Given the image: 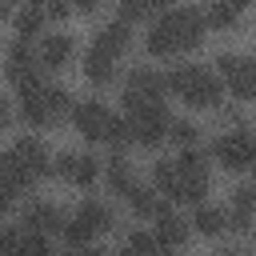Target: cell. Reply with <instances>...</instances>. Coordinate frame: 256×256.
<instances>
[{
    "label": "cell",
    "mask_w": 256,
    "mask_h": 256,
    "mask_svg": "<svg viewBox=\"0 0 256 256\" xmlns=\"http://www.w3.org/2000/svg\"><path fill=\"white\" fill-rule=\"evenodd\" d=\"M36 52H32V40H24V36H16L12 44H8V76L16 80V84H28V80H36L40 72H36Z\"/></svg>",
    "instance_id": "5bb4252c"
},
{
    "label": "cell",
    "mask_w": 256,
    "mask_h": 256,
    "mask_svg": "<svg viewBox=\"0 0 256 256\" xmlns=\"http://www.w3.org/2000/svg\"><path fill=\"white\" fill-rule=\"evenodd\" d=\"M120 256H140V252H132V248H120Z\"/></svg>",
    "instance_id": "d590c367"
},
{
    "label": "cell",
    "mask_w": 256,
    "mask_h": 256,
    "mask_svg": "<svg viewBox=\"0 0 256 256\" xmlns=\"http://www.w3.org/2000/svg\"><path fill=\"white\" fill-rule=\"evenodd\" d=\"M84 76H88L92 84H108V80L116 76V56H108V52H100V48H88V56H84Z\"/></svg>",
    "instance_id": "ac0fdd59"
},
{
    "label": "cell",
    "mask_w": 256,
    "mask_h": 256,
    "mask_svg": "<svg viewBox=\"0 0 256 256\" xmlns=\"http://www.w3.org/2000/svg\"><path fill=\"white\" fill-rule=\"evenodd\" d=\"M168 136H172L176 144H184V148H196V136H200V128H196L192 120H184V116H180V120L172 116V124H168Z\"/></svg>",
    "instance_id": "d4e9b609"
},
{
    "label": "cell",
    "mask_w": 256,
    "mask_h": 256,
    "mask_svg": "<svg viewBox=\"0 0 256 256\" xmlns=\"http://www.w3.org/2000/svg\"><path fill=\"white\" fill-rule=\"evenodd\" d=\"M64 256H108V252H100V248H72V252H64Z\"/></svg>",
    "instance_id": "836d02e7"
},
{
    "label": "cell",
    "mask_w": 256,
    "mask_h": 256,
    "mask_svg": "<svg viewBox=\"0 0 256 256\" xmlns=\"http://www.w3.org/2000/svg\"><path fill=\"white\" fill-rule=\"evenodd\" d=\"M252 188H256V184H252Z\"/></svg>",
    "instance_id": "74e56055"
},
{
    "label": "cell",
    "mask_w": 256,
    "mask_h": 256,
    "mask_svg": "<svg viewBox=\"0 0 256 256\" xmlns=\"http://www.w3.org/2000/svg\"><path fill=\"white\" fill-rule=\"evenodd\" d=\"M72 124L84 140H104L108 124H112V112L100 100H80V104H72Z\"/></svg>",
    "instance_id": "8fae6325"
},
{
    "label": "cell",
    "mask_w": 256,
    "mask_h": 256,
    "mask_svg": "<svg viewBox=\"0 0 256 256\" xmlns=\"http://www.w3.org/2000/svg\"><path fill=\"white\" fill-rule=\"evenodd\" d=\"M64 112H72V92L56 88V84H44L40 76L20 84V116L28 124H52Z\"/></svg>",
    "instance_id": "3957f363"
},
{
    "label": "cell",
    "mask_w": 256,
    "mask_h": 256,
    "mask_svg": "<svg viewBox=\"0 0 256 256\" xmlns=\"http://www.w3.org/2000/svg\"><path fill=\"white\" fill-rule=\"evenodd\" d=\"M232 212H256V188L252 184H244V188H236V196H232Z\"/></svg>",
    "instance_id": "f546056e"
},
{
    "label": "cell",
    "mask_w": 256,
    "mask_h": 256,
    "mask_svg": "<svg viewBox=\"0 0 256 256\" xmlns=\"http://www.w3.org/2000/svg\"><path fill=\"white\" fill-rule=\"evenodd\" d=\"M124 120H128V128H132V140L136 144H160L164 136H168V124H172V116H168V108L164 104H136V108H124Z\"/></svg>",
    "instance_id": "8992f818"
},
{
    "label": "cell",
    "mask_w": 256,
    "mask_h": 256,
    "mask_svg": "<svg viewBox=\"0 0 256 256\" xmlns=\"http://www.w3.org/2000/svg\"><path fill=\"white\" fill-rule=\"evenodd\" d=\"M228 228H232V232H248V228H252V216H248V212H228Z\"/></svg>",
    "instance_id": "d6a6232c"
},
{
    "label": "cell",
    "mask_w": 256,
    "mask_h": 256,
    "mask_svg": "<svg viewBox=\"0 0 256 256\" xmlns=\"http://www.w3.org/2000/svg\"><path fill=\"white\" fill-rule=\"evenodd\" d=\"M152 240H156V256H180L184 244H188V224L172 212H160L156 228H152Z\"/></svg>",
    "instance_id": "4fadbf2b"
},
{
    "label": "cell",
    "mask_w": 256,
    "mask_h": 256,
    "mask_svg": "<svg viewBox=\"0 0 256 256\" xmlns=\"http://www.w3.org/2000/svg\"><path fill=\"white\" fill-rule=\"evenodd\" d=\"M192 224H196L200 236H216L220 228H228V212L216 208V204H200V208L192 212Z\"/></svg>",
    "instance_id": "ffe728a7"
},
{
    "label": "cell",
    "mask_w": 256,
    "mask_h": 256,
    "mask_svg": "<svg viewBox=\"0 0 256 256\" xmlns=\"http://www.w3.org/2000/svg\"><path fill=\"white\" fill-rule=\"evenodd\" d=\"M124 200H128V208H132L136 216H152V220H156L160 212H168V208L160 204V192H152V188H144V184H136Z\"/></svg>",
    "instance_id": "d6986e66"
},
{
    "label": "cell",
    "mask_w": 256,
    "mask_h": 256,
    "mask_svg": "<svg viewBox=\"0 0 256 256\" xmlns=\"http://www.w3.org/2000/svg\"><path fill=\"white\" fill-rule=\"evenodd\" d=\"M72 36L68 32H48L44 40H40V48H36V60L44 64V68H60V64H68V56H72Z\"/></svg>",
    "instance_id": "e0dca14e"
},
{
    "label": "cell",
    "mask_w": 256,
    "mask_h": 256,
    "mask_svg": "<svg viewBox=\"0 0 256 256\" xmlns=\"http://www.w3.org/2000/svg\"><path fill=\"white\" fill-rule=\"evenodd\" d=\"M112 208L108 204H100V200H84L80 208H76V216L64 224V240L72 244V248H84L96 232H108L112 228Z\"/></svg>",
    "instance_id": "5b68a950"
},
{
    "label": "cell",
    "mask_w": 256,
    "mask_h": 256,
    "mask_svg": "<svg viewBox=\"0 0 256 256\" xmlns=\"http://www.w3.org/2000/svg\"><path fill=\"white\" fill-rule=\"evenodd\" d=\"M124 248H132V252H140V256H156V240H152V232H140V228H132V232L124 236Z\"/></svg>",
    "instance_id": "484cf974"
},
{
    "label": "cell",
    "mask_w": 256,
    "mask_h": 256,
    "mask_svg": "<svg viewBox=\"0 0 256 256\" xmlns=\"http://www.w3.org/2000/svg\"><path fill=\"white\" fill-rule=\"evenodd\" d=\"M216 64H220V76L228 80V88H232L236 100H252L256 96V64L252 60H244L236 52H220Z\"/></svg>",
    "instance_id": "30bf717a"
},
{
    "label": "cell",
    "mask_w": 256,
    "mask_h": 256,
    "mask_svg": "<svg viewBox=\"0 0 256 256\" xmlns=\"http://www.w3.org/2000/svg\"><path fill=\"white\" fill-rule=\"evenodd\" d=\"M128 40H132V24H124V20H108V24L96 28L92 48H100V52H108V56H120V52L128 48Z\"/></svg>",
    "instance_id": "2e32d148"
},
{
    "label": "cell",
    "mask_w": 256,
    "mask_h": 256,
    "mask_svg": "<svg viewBox=\"0 0 256 256\" xmlns=\"http://www.w3.org/2000/svg\"><path fill=\"white\" fill-rule=\"evenodd\" d=\"M16 192H20V188H16V184H12V180H8L4 172H0V212H8V208H12Z\"/></svg>",
    "instance_id": "1f68e13d"
},
{
    "label": "cell",
    "mask_w": 256,
    "mask_h": 256,
    "mask_svg": "<svg viewBox=\"0 0 256 256\" xmlns=\"http://www.w3.org/2000/svg\"><path fill=\"white\" fill-rule=\"evenodd\" d=\"M164 80H168V88H172L180 100H188V104H196V108H212V104H220V96H224L220 76L208 72V68H200V64H180V68H172Z\"/></svg>",
    "instance_id": "277c9868"
},
{
    "label": "cell",
    "mask_w": 256,
    "mask_h": 256,
    "mask_svg": "<svg viewBox=\"0 0 256 256\" xmlns=\"http://www.w3.org/2000/svg\"><path fill=\"white\" fill-rule=\"evenodd\" d=\"M212 156H216L224 168L244 172V168L256 164V136L244 132V128H232V132H224V136L212 144Z\"/></svg>",
    "instance_id": "52a82bcc"
},
{
    "label": "cell",
    "mask_w": 256,
    "mask_h": 256,
    "mask_svg": "<svg viewBox=\"0 0 256 256\" xmlns=\"http://www.w3.org/2000/svg\"><path fill=\"white\" fill-rule=\"evenodd\" d=\"M24 224H28V232H40V236L64 232V212L56 204H48V200H32L24 208Z\"/></svg>",
    "instance_id": "9a60e30c"
},
{
    "label": "cell",
    "mask_w": 256,
    "mask_h": 256,
    "mask_svg": "<svg viewBox=\"0 0 256 256\" xmlns=\"http://www.w3.org/2000/svg\"><path fill=\"white\" fill-rule=\"evenodd\" d=\"M108 184H112V188H116L120 196H128V192L136 188V172H132V164H128V160H124L120 152H116V156L108 160Z\"/></svg>",
    "instance_id": "44dd1931"
},
{
    "label": "cell",
    "mask_w": 256,
    "mask_h": 256,
    "mask_svg": "<svg viewBox=\"0 0 256 256\" xmlns=\"http://www.w3.org/2000/svg\"><path fill=\"white\" fill-rule=\"evenodd\" d=\"M172 164H176V184H180L176 200H200L208 192V164H204V156L196 148H184Z\"/></svg>",
    "instance_id": "9c48e42d"
},
{
    "label": "cell",
    "mask_w": 256,
    "mask_h": 256,
    "mask_svg": "<svg viewBox=\"0 0 256 256\" xmlns=\"http://www.w3.org/2000/svg\"><path fill=\"white\" fill-rule=\"evenodd\" d=\"M0 172H4L16 188H28L32 180H40V176L52 172V156H48L44 140H36V136H20L12 148L0 152Z\"/></svg>",
    "instance_id": "7a4b0ae2"
},
{
    "label": "cell",
    "mask_w": 256,
    "mask_h": 256,
    "mask_svg": "<svg viewBox=\"0 0 256 256\" xmlns=\"http://www.w3.org/2000/svg\"><path fill=\"white\" fill-rule=\"evenodd\" d=\"M112 148H124L128 140H132V128H128V120L124 116H112V124H108V136H104Z\"/></svg>",
    "instance_id": "f1b7e54d"
},
{
    "label": "cell",
    "mask_w": 256,
    "mask_h": 256,
    "mask_svg": "<svg viewBox=\"0 0 256 256\" xmlns=\"http://www.w3.org/2000/svg\"><path fill=\"white\" fill-rule=\"evenodd\" d=\"M40 24H44V8H40V4H28V8L16 12V36L32 40V32H36Z\"/></svg>",
    "instance_id": "603a6c76"
},
{
    "label": "cell",
    "mask_w": 256,
    "mask_h": 256,
    "mask_svg": "<svg viewBox=\"0 0 256 256\" xmlns=\"http://www.w3.org/2000/svg\"><path fill=\"white\" fill-rule=\"evenodd\" d=\"M204 24L208 20H204L200 8H168L148 28V52L152 56H172V52H184V48L200 44Z\"/></svg>",
    "instance_id": "6da1fadb"
},
{
    "label": "cell",
    "mask_w": 256,
    "mask_h": 256,
    "mask_svg": "<svg viewBox=\"0 0 256 256\" xmlns=\"http://www.w3.org/2000/svg\"><path fill=\"white\" fill-rule=\"evenodd\" d=\"M52 172L64 176V180H72V184H80V188H88V184H96L100 164H96V156H88V152H60V156L52 160Z\"/></svg>",
    "instance_id": "7c38bea8"
},
{
    "label": "cell",
    "mask_w": 256,
    "mask_h": 256,
    "mask_svg": "<svg viewBox=\"0 0 256 256\" xmlns=\"http://www.w3.org/2000/svg\"><path fill=\"white\" fill-rule=\"evenodd\" d=\"M152 12H156V8H152V4H144V0H132V4L124 0V4H120V12H116V20L132 24V20H144V16H152Z\"/></svg>",
    "instance_id": "4316f807"
},
{
    "label": "cell",
    "mask_w": 256,
    "mask_h": 256,
    "mask_svg": "<svg viewBox=\"0 0 256 256\" xmlns=\"http://www.w3.org/2000/svg\"><path fill=\"white\" fill-rule=\"evenodd\" d=\"M252 64H256V60H252Z\"/></svg>",
    "instance_id": "f35d334b"
},
{
    "label": "cell",
    "mask_w": 256,
    "mask_h": 256,
    "mask_svg": "<svg viewBox=\"0 0 256 256\" xmlns=\"http://www.w3.org/2000/svg\"><path fill=\"white\" fill-rule=\"evenodd\" d=\"M236 16H240V4H224V0H220V4H212V8L204 12V20H212V24H220V28H224V24H232Z\"/></svg>",
    "instance_id": "83f0119b"
},
{
    "label": "cell",
    "mask_w": 256,
    "mask_h": 256,
    "mask_svg": "<svg viewBox=\"0 0 256 256\" xmlns=\"http://www.w3.org/2000/svg\"><path fill=\"white\" fill-rule=\"evenodd\" d=\"M164 92H168V80H164L156 68L140 64V68H132L128 80H124V108H136V104H164V100H160Z\"/></svg>",
    "instance_id": "ba28073f"
},
{
    "label": "cell",
    "mask_w": 256,
    "mask_h": 256,
    "mask_svg": "<svg viewBox=\"0 0 256 256\" xmlns=\"http://www.w3.org/2000/svg\"><path fill=\"white\" fill-rule=\"evenodd\" d=\"M152 180H156V188H160L168 200H176L180 184H176V164H172V160H156V164H152Z\"/></svg>",
    "instance_id": "7402d4cb"
},
{
    "label": "cell",
    "mask_w": 256,
    "mask_h": 256,
    "mask_svg": "<svg viewBox=\"0 0 256 256\" xmlns=\"http://www.w3.org/2000/svg\"><path fill=\"white\" fill-rule=\"evenodd\" d=\"M16 256H52V240L40 232H20V248Z\"/></svg>",
    "instance_id": "cb8c5ba5"
},
{
    "label": "cell",
    "mask_w": 256,
    "mask_h": 256,
    "mask_svg": "<svg viewBox=\"0 0 256 256\" xmlns=\"http://www.w3.org/2000/svg\"><path fill=\"white\" fill-rule=\"evenodd\" d=\"M20 248V232L16 228H0V256H16Z\"/></svg>",
    "instance_id": "4dcf8cb0"
},
{
    "label": "cell",
    "mask_w": 256,
    "mask_h": 256,
    "mask_svg": "<svg viewBox=\"0 0 256 256\" xmlns=\"http://www.w3.org/2000/svg\"><path fill=\"white\" fill-rule=\"evenodd\" d=\"M8 120H12V108H8V100H4V96H0V128H4V124H8Z\"/></svg>",
    "instance_id": "e575fe53"
},
{
    "label": "cell",
    "mask_w": 256,
    "mask_h": 256,
    "mask_svg": "<svg viewBox=\"0 0 256 256\" xmlns=\"http://www.w3.org/2000/svg\"><path fill=\"white\" fill-rule=\"evenodd\" d=\"M224 256H244V252H224Z\"/></svg>",
    "instance_id": "8d00e7d4"
}]
</instances>
